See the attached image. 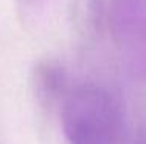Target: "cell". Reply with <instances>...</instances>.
<instances>
[{"label":"cell","instance_id":"1","mask_svg":"<svg viewBox=\"0 0 146 144\" xmlns=\"http://www.w3.org/2000/svg\"><path fill=\"white\" fill-rule=\"evenodd\" d=\"M61 118L70 144H124L120 105L100 85L84 84L68 91Z\"/></svg>","mask_w":146,"mask_h":144},{"label":"cell","instance_id":"2","mask_svg":"<svg viewBox=\"0 0 146 144\" xmlns=\"http://www.w3.org/2000/svg\"><path fill=\"white\" fill-rule=\"evenodd\" d=\"M109 16L120 42L131 50L146 47V0H112Z\"/></svg>","mask_w":146,"mask_h":144},{"label":"cell","instance_id":"3","mask_svg":"<svg viewBox=\"0 0 146 144\" xmlns=\"http://www.w3.org/2000/svg\"><path fill=\"white\" fill-rule=\"evenodd\" d=\"M129 70L135 78L146 79V47L129 51Z\"/></svg>","mask_w":146,"mask_h":144}]
</instances>
